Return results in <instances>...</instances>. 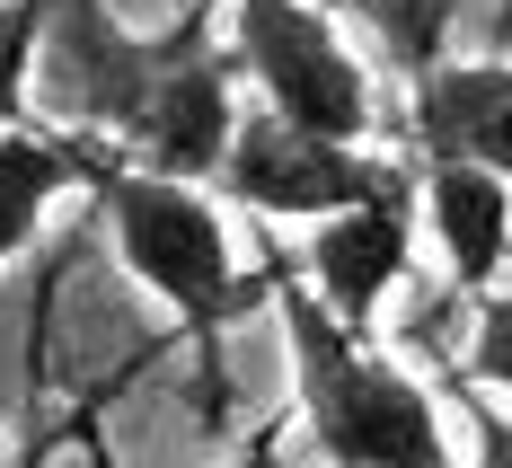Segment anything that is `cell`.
Masks as SVG:
<instances>
[{
	"label": "cell",
	"mask_w": 512,
	"mask_h": 468,
	"mask_svg": "<svg viewBox=\"0 0 512 468\" xmlns=\"http://www.w3.org/2000/svg\"><path fill=\"white\" fill-rule=\"evenodd\" d=\"M398 177L407 168L389 151L309 133V124L274 115V106H239V124L221 142V168H212V186L239 212H256L265 230H301V221H318V212H336V204H362V195H380Z\"/></svg>",
	"instance_id": "obj_5"
},
{
	"label": "cell",
	"mask_w": 512,
	"mask_h": 468,
	"mask_svg": "<svg viewBox=\"0 0 512 468\" xmlns=\"http://www.w3.org/2000/svg\"><path fill=\"white\" fill-rule=\"evenodd\" d=\"M407 142L424 159H468L512 177V62L504 53H442L407 80Z\"/></svg>",
	"instance_id": "obj_7"
},
{
	"label": "cell",
	"mask_w": 512,
	"mask_h": 468,
	"mask_svg": "<svg viewBox=\"0 0 512 468\" xmlns=\"http://www.w3.org/2000/svg\"><path fill=\"white\" fill-rule=\"evenodd\" d=\"M327 9H336V18H362L407 80L424 71V62L451 53V18H460V0H327Z\"/></svg>",
	"instance_id": "obj_10"
},
{
	"label": "cell",
	"mask_w": 512,
	"mask_h": 468,
	"mask_svg": "<svg viewBox=\"0 0 512 468\" xmlns=\"http://www.w3.org/2000/svg\"><path fill=\"white\" fill-rule=\"evenodd\" d=\"M477 301V327H468V380L477 389H512V292H468Z\"/></svg>",
	"instance_id": "obj_12"
},
{
	"label": "cell",
	"mask_w": 512,
	"mask_h": 468,
	"mask_svg": "<svg viewBox=\"0 0 512 468\" xmlns=\"http://www.w3.org/2000/svg\"><path fill=\"white\" fill-rule=\"evenodd\" d=\"M265 292L283 310L292 416H301V442L318 460H345V468H442L451 460V433H442L433 389L407 380L398 363H380L354 327L301 283V265L283 248H265Z\"/></svg>",
	"instance_id": "obj_2"
},
{
	"label": "cell",
	"mask_w": 512,
	"mask_h": 468,
	"mask_svg": "<svg viewBox=\"0 0 512 468\" xmlns=\"http://www.w3.org/2000/svg\"><path fill=\"white\" fill-rule=\"evenodd\" d=\"M301 230H309V239H301V257H292V265H301V283L345 318L354 336H371L380 301L407 283V265H415V177L362 195V204L318 212V221H301Z\"/></svg>",
	"instance_id": "obj_6"
},
{
	"label": "cell",
	"mask_w": 512,
	"mask_h": 468,
	"mask_svg": "<svg viewBox=\"0 0 512 468\" xmlns=\"http://www.w3.org/2000/svg\"><path fill=\"white\" fill-rule=\"evenodd\" d=\"M230 9V62L256 89V106L292 115L309 133H336V142H371L380 133V98H371V71L345 45L336 9L327 0H221Z\"/></svg>",
	"instance_id": "obj_3"
},
{
	"label": "cell",
	"mask_w": 512,
	"mask_h": 468,
	"mask_svg": "<svg viewBox=\"0 0 512 468\" xmlns=\"http://www.w3.org/2000/svg\"><path fill=\"white\" fill-rule=\"evenodd\" d=\"M415 230H433L451 292H486L512 257V177L468 168V159H424L415 168Z\"/></svg>",
	"instance_id": "obj_8"
},
{
	"label": "cell",
	"mask_w": 512,
	"mask_h": 468,
	"mask_svg": "<svg viewBox=\"0 0 512 468\" xmlns=\"http://www.w3.org/2000/svg\"><path fill=\"white\" fill-rule=\"evenodd\" d=\"M36 36H45V0H0V124H27V98H36Z\"/></svg>",
	"instance_id": "obj_11"
},
{
	"label": "cell",
	"mask_w": 512,
	"mask_h": 468,
	"mask_svg": "<svg viewBox=\"0 0 512 468\" xmlns=\"http://www.w3.org/2000/svg\"><path fill=\"white\" fill-rule=\"evenodd\" d=\"M239 124V62L212 36V0H195L177 27L151 36V71H142V98L115 124V151L159 168V177H195L212 186L221 142Z\"/></svg>",
	"instance_id": "obj_4"
},
{
	"label": "cell",
	"mask_w": 512,
	"mask_h": 468,
	"mask_svg": "<svg viewBox=\"0 0 512 468\" xmlns=\"http://www.w3.org/2000/svg\"><path fill=\"white\" fill-rule=\"evenodd\" d=\"M80 186V159H71V124H45V115H27V124H0V274L9 257L36 239V221L53 212V195H71Z\"/></svg>",
	"instance_id": "obj_9"
},
{
	"label": "cell",
	"mask_w": 512,
	"mask_h": 468,
	"mask_svg": "<svg viewBox=\"0 0 512 468\" xmlns=\"http://www.w3.org/2000/svg\"><path fill=\"white\" fill-rule=\"evenodd\" d=\"M71 159H80V186L98 195L106 230H115L124 274L177 310V327L204 354V389L221 398V327L265 292V274H239L230 221L195 177H159V168L124 159L106 133H80V124H71Z\"/></svg>",
	"instance_id": "obj_1"
}]
</instances>
